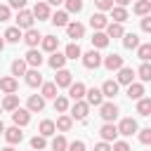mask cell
<instances>
[{
	"label": "cell",
	"instance_id": "obj_1",
	"mask_svg": "<svg viewBox=\"0 0 151 151\" xmlns=\"http://www.w3.org/2000/svg\"><path fill=\"white\" fill-rule=\"evenodd\" d=\"M80 59H83V66H85V68H99V66L104 64V57H101L94 47H92L90 52H85Z\"/></svg>",
	"mask_w": 151,
	"mask_h": 151
},
{
	"label": "cell",
	"instance_id": "obj_2",
	"mask_svg": "<svg viewBox=\"0 0 151 151\" xmlns=\"http://www.w3.org/2000/svg\"><path fill=\"white\" fill-rule=\"evenodd\" d=\"M17 26L21 28V31H28V28H33V21H35V17H33V9H19V14H17Z\"/></svg>",
	"mask_w": 151,
	"mask_h": 151
},
{
	"label": "cell",
	"instance_id": "obj_3",
	"mask_svg": "<svg viewBox=\"0 0 151 151\" xmlns=\"http://www.w3.org/2000/svg\"><path fill=\"white\" fill-rule=\"evenodd\" d=\"M87 113H90V104H87L85 99L73 101V106H71V118H73V120H85Z\"/></svg>",
	"mask_w": 151,
	"mask_h": 151
},
{
	"label": "cell",
	"instance_id": "obj_4",
	"mask_svg": "<svg viewBox=\"0 0 151 151\" xmlns=\"http://www.w3.org/2000/svg\"><path fill=\"white\" fill-rule=\"evenodd\" d=\"M118 106L113 104V101H104L101 106H99V116L104 118V123H113L116 118H118Z\"/></svg>",
	"mask_w": 151,
	"mask_h": 151
},
{
	"label": "cell",
	"instance_id": "obj_5",
	"mask_svg": "<svg viewBox=\"0 0 151 151\" xmlns=\"http://www.w3.org/2000/svg\"><path fill=\"white\" fill-rule=\"evenodd\" d=\"M118 132H120L123 137H132L134 132H139V125H137L134 118H123V120L118 123Z\"/></svg>",
	"mask_w": 151,
	"mask_h": 151
},
{
	"label": "cell",
	"instance_id": "obj_6",
	"mask_svg": "<svg viewBox=\"0 0 151 151\" xmlns=\"http://www.w3.org/2000/svg\"><path fill=\"white\" fill-rule=\"evenodd\" d=\"M104 92H101V87H90L87 92H85V101L90 104V106H101L104 104Z\"/></svg>",
	"mask_w": 151,
	"mask_h": 151
},
{
	"label": "cell",
	"instance_id": "obj_7",
	"mask_svg": "<svg viewBox=\"0 0 151 151\" xmlns=\"http://www.w3.org/2000/svg\"><path fill=\"white\" fill-rule=\"evenodd\" d=\"M66 35H68L73 42H78V40L85 35V26H83L80 21H71V24L66 26Z\"/></svg>",
	"mask_w": 151,
	"mask_h": 151
},
{
	"label": "cell",
	"instance_id": "obj_8",
	"mask_svg": "<svg viewBox=\"0 0 151 151\" xmlns=\"http://www.w3.org/2000/svg\"><path fill=\"white\" fill-rule=\"evenodd\" d=\"M24 59L28 61V66H31V68H40V66H42V61H45V59H42V52H40V50H35V47H28V52H26V57H24Z\"/></svg>",
	"mask_w": 151,
	"mask_h": 151
},
{
	"label": "cell",
	"instance_id": "obj_9",
	"mask_svg": "<svg viewBox=\"0 0 151 151\" xmlns=\"http://www.w3.org/2000/svg\"><path fill=\"white\" fill-rule=\"evenodd\" d=\"M12 123L14 125H19V127H24V125H28L31 123V111L28 109H17V111H12Z\"/></svg>",
	"mask_w": 151,
	"mask_h": 151
},
{
	"label": "cell",
	"instance_id": "obj_10",
	"mask_svg": "<svg viewBox=\"0 0 151 151\" xmlns=\"http://www.w3.org/2000/svg\"><path fill=\"white\" fill-rule=\"evenodd\" d=\"M0 90H2L5 94H14V92L19 90V80H17L14 76H2V78H0Z\"/></svg>",
	"mask_w": 151,
	"mask_h": 151
},
{
	"label": "cell",
	"instance_id": "obj_11",
	"mask_svg": "<svg viewBox=\"0 0 151 151\" xmlns=\"http://www.w3.org/2000/svg\"><path fill=\"white\" fill-rule=\"evenodd\" d=\"M33 17H35L38 21H45V19L52 17V14H50V5H47V0H40V2L33 5Z\"/></svg>",
	"mask_w": 151,
	"mask_h": 151
},
{
	"label": "cell",
	"instance_id": "obj_12",
	"mask_svg": "<svg viewBox=\"0 0 151 151\" xmlns=\"http://www.w3.org/2000/svg\"><path fill=\"white\" fill-rule=\"evenodd\" d=\"M24 78H26V85H28V87H40V85L45 83V80H42V73H40V68H28Z\"/></svg>",
	"mask_w": 151,
	"mask_h": 151
},
{
	"label": "cell",
	"instance_id": "obj_13",
	"mask_svg": "<svg viewBox=\"0 0 151 151\" xmlns=\"http://www.w3.org/2000/svg\"><path fill=\"white\" fill-rule=\"evenodd\" d=\"M54 83H57V87H71V83H73V73H71L68 68H59L57 76H54Z\"/></svg>",
	"mask_w": 151,
	"mask_h": 151
},
{
	"label": "cell",
	"instance_id": "obj_14",
	"mask_svg": "<svg viewBox=\"0 0 151 151\" xmlns=\"http://www.w3.org/2000/svg\"><path fill=\"white\" fill-rule=\"evenodd\" d=\"M26 109H28L31 113H40V111L45 109V97H42V94H31L28 101H26Z\"/></svg>",
	"mask_w": 151,
	"mask_h": 151
},
{
	"label": "cell",
	"instance_id": "obj_15",
	"mask_svg": "<svg viewBox=\"0 0 151 151\" xmlns=\"http://www.w3.org/2000/svg\"><path fill=\"white\" fill-rule=\"evenodd\" d=\"M99 134H101L104 142H116V137H118L120 132H118V125H113V123H104L101 130H99Z\"/></svg>",
	"mask_w": 151,
	"mask_h": 151
},
{
	"label": "cell",
	"instance_id": "obj_16",
	"mask_svg": "<svg viewBox=\"0 0 151 151\" xmlns=\"http://www.w3.org/2000/svg\"><path fill=\"white\" fill-rule=\"evenodd\" d=\"M90 26H92L94 31H106V26H109L106 14H104V12H94V14L90 17Z\"/></svg>",
	"mask_w": 151,
	"mask_h": 151
},
{
	"label": "cell",
	"instance_id": "obj_17",
	"mask_svg": "<svg viewBox=\"0 0 151 151\" xmlns=\"http://www.w3.org/2000/svg\"><path fill=\"white\" fill-rule=\"evenodd\" d=\"M134 76H137V71H134V68H130V66H123V68L118 71L116 80H118L120 85H130V83H134Z\"/></svg>",
	"mask_w": 151,
	"mask_h": 151
},
{
	"label": "cell",
	"instance_id": "obj_18",
	"mask_svg": "<svg viewBox=\"0 0 151 151\" xmlns=\"http://www.w3.org/2000/svg\"><path fill=\"white\" fill-rule=\"evenodd\" d=\"M104 66H106L109 71H120V68H123L125 64H123V57L113 52V54H109V57H104Z\"/></svg>",
	"mask_w": 151,
	"mask_h": 151
},
{
	"label": "cell",
	"instance_id": "obj_19",
	"mask_svg": "<svg viewBox=\"0 0 151 151\" xmlns=\"http://www.w3.org/2000/svg\"><path fill=\"white\" fill-rule=\"evenodd\" d=\"M38 132H40L42 137H54V134H57V123H54V120H50V118H45V120H40Z\"/></svg>",
	"mask_w": 151,
	"mask_h": 151
},
{
	"label": "cell",
	"instance_id": "obj_20",
	"mask_svg": "<svg viewBox=\"0 0 151 151\" xmlns=\"http://www.w3.org/2000/svg\"><path fill=\"white\" fill-rule=\"evenodd\" d=\"M5 139H7V144H19V142L24 139V132H21V127H19V125H12V127H7V130H5Z\"/></svg>",
	"mask_w": 151,
	"mask_h": 151
},
{
	"label": "cell",
	"instance_id": "obj_21",
	"mask_svg": "<svg viewBox=\"0 0 151 151\" xmlns=\"http://www.w3.org/2000/svg\"><path fill=\"white\" fill-rule=\"evenodd\" d=\"M50 21H52V24H54L57 28H61V26L66 28V26L71 24V21H68V12H66V9H57V12H54V14L50 17Z\"/></svg>",
	"mask_w": 151,
	"mask_h": 151
},
{
	"label": "cell",
	"instance_id": "obj_22",
	"mask_svg": "<svg viewBox=\"0 0 151 151\" xmlns=\"http://www.w3.org/2000/svg\"><path fill=\"white\" fill-rule=\"evenodd\" d=\"M40 47H42V52H57V47H59V38L57 35H42V40H40Z\"/></svg>",
	"mask_w": 151,
	"mask_h": 151
},
{
	"label": "cell",
	"instance_id": "obj_23",
	"mask_svg": "<svg viewBox=\"0 0 151 151\" xmlns=\"http://www.w3.org/2000/svg\"><path fill=\"white\" fill-rule=\"evenodd\" d=\"M85 92H87V87L83 85V83H71V87H68V97L73 99V101H78V99H85Z\"/></svg>",
	"mask_w": 151,
	"mask_h": 151
},
{
	"label": "cell",
	"instance_id": "obj_24",
	"mask_svg": "<svg viewBox=\"0 0 151 151\" xmlns=\"http://www.w3.org/2000/svg\"><path fill=\"white\" fill-rule=\"evenodd\" d=\"M40 40H42V35H40V31H35V28H28V31L24 33V42H26L28 47H38Z\"/></svg>",
	"mask_w": 151,
	"mask_h": 151
},
{
	"label": "cell",
	"instance_id": "obj_25",
	"mask_svg": "<svg viewBox=\"0 0 151 151\" xmlns=\"http://www.w3.org/2000/svg\"><path fill=\"white\" fill-rule=\"evenodd\" d=\"M109 35H106V31H94V35H92V47L94 50H104L106 45H109Z\"/></svg>",
	"mask_w": 151,
	"mask_h": 151
},
{
	"label": "cell",
	"instance_id": "obj_26",
	"mask_svg": "<svg viewBox=\"0 0 151 151\" xmlns=\"http://www.w3.org/2000/svg\"><path fill=\"white\" fill-rule=\"evenodd\" d=\"M118 87H120V83H118V80H104L101 92H104V97H106V99H113V97L118 94Z\"/></svg>",
	"mask_w": 151,
	"mask_h": 151
},
{
	"label": "cell",
	"instance_id": "obj_27",
	"mask_svg": "<svg viewBox=\"0 0 151 151\" xmlns=\"http://www.w3.org/2000/svg\"><path fill=\"white\" fill-rule=\"evenodd\" d=\"M57 92H59V87H57V83H54V80H52V83H42V85H40V94H42L45 99H57V97H59Z\"/></svg>",
	"mask_w": 151,
	"mask_h": 151
},
{
	"label": "cell",
	"instance_id": "obj_28",
	"mask_svg": "<svg viewBox=\"0 0 151 151\" xmlns=\"http://www.w3.org/2000/svg\"><path fill=\"white\" fill-rule=\"evenodd\" d=\"M47 64H50L54 71H59V68H64V64H66V54H64V52H52L50 59H47Z\"/></svg>",
	"mask_w": 151,
	"mask_h": 151
},
{
	"label": "cell",
	"instance_id": "obj_29",
	"mask_svg": "<svg viewBox=\"0 0 151 151\" xmlns=\"http://www.w3.org/2000/svg\"><path fill=\"white\" fill-rule=\"evenodd\" d=\"M7 42H19V40H24V33H21V28L19 26H9L7 31H5V35H2Z\"/></svg>",
	"mask_w": 151,
	"mask_h": 151
},
{
	"label": "cell",
	"instance_id": "obj_30",
	"mask_svg": "<svg viewBox=\"0 0 151 151\" xmlns=\"http://www.w3.org/2000/svg\"><path fill=\"white\" fill-rule=\"evenodd\" d=\"M28 68H31V66H28L26 59H14V61H12V76H14V78H17V76H26Z\"/></svg>",
	"mask_w": 151,
	"mask_h": 151
},
{
	"label": "cell",
	"instance_id": "obj_31",
	"mask_svg": "<svg viewBox=\"0 0 151 151\" xmlns=\"http://www.w3.org/2000/svg\"><path fill=\"white\" fill-rule=\"evenodd\" d=\"M132 12H134L137 17H146V14H151V0H137L134 7H132Z\"/></svg>",
	"mask_w": 151,
	"mask_h": 151
},
{
	"label": "cell",
	"instance_id": "obj_32",
	"mask_svg": "<svg viewBox=\"0 0 151 151\" xmlns=\"http://www.w3.org/2000/svg\"><path fill=\"white\" fill-rule=\"evenodd\" d=\"M50 149H52V151H68V142H66V137H64V134H54L52 142H50Z\"/></svg>",
	"mask_w": 151,
	"mask_h": 151
},
{
	"label": "cell",
	"instance_id": "obj_33",
	"mask_svg": "<svg viewBox=\"0 0 151 151\" xmlns=\"http://www.w3.org/2000/svg\"><path fill=\"white\" fill-rule=\"evenodd\" d=\"M106 35H109V38H123V35H125V28H123V24H118V21H111V24L106 26Z\"/></svg>",
	"mask_w": 151,
	"mask_h": 151
},
{
	"label": "cell",
	"instance_id": "obj_34",
	"mask_svg": "<svg viewBox=\"0 0 151 151\" xmlns=\"http://www.w3.org/2000/svg\"><path fill=\"white\" fill-rule=\"evenodd\" d=\"M127 97L134 99V101L142 99V97H144V85H142V83H130V85H127Z\"/></svg>",
	"mask_w": 151,
	"mask_h": 151
},
{
	"label": "cell",
	"instance_id": "obj_35",
	"mask_svg": "<svg viewBox=\"0 0 151 151\" xmlns=\"http://www.w3.org/2000/svg\"><path fill=\"white\" fill-rule=\"evenodd\" d=\"M2 109L5 111H17L19 109V94H5V99H2Z\"/></svg>",
	"mask_w": 151,
	"mask_h": 151
},
{
	"label": "cell",
	"instance_id": "obj_36",
	"mask_svg": "<svg viewBox=\"0 0 151 151\" xmlns=\"http://www.w3.org/2000/svg\"><path fill=\"white\" fill-rule=\"evenodd\" d=\"M123 45H125V50H137L142 42H139V35L137 33H125L123 35Z\"/></svg>",
	"mask_w": 151,
	"mask_h": 151
},
{
	"label": "cell",
	"instance_id": "obj_37",
	"mask_svg": "<svg viewBox=\"0 0 151 151\" xmlns=\"http://www.w3.org/2000/svg\"><path fill=\"white\" fill-rule=\"evenodd\" d=\"M64 54H66V59H80L83 57V50H80L78 42H68L66 50H64Z\"/></svg>",
	"mask_w": 151,
	"mask_h": 151
},
{
	"label": "cell",
	"instance_id": "obj_38",
	"mask_svg": "<svg viewBox=\"0 0 151 151\" xmlns=\"http://www.w3.org/2000/svg\"><path fill=\"white\" fill-rule=\"evenodd\" d=\"M71 127H73V118L66 116V113H61V116L57 118V130H59V132H68Z\"/></svg>",
	"mask_w": 151,
	"mask_h": 151
},
{
	"label": "cell",
	"instance_id": "obj_39",
	"mask_svg": "<svg viewBox=\"0 0 151 151\" xmlns=\"http://www.w3.org/2000/svg\"><path fill=\"white\" fill-rule=\"evenodd\" d=\"M137 113L139 116H151V97L137 99Z\"/></svg>",
	"mask_w": 151,
	"mask_h": 151
},
{
	"label": "cell",
	"instance_id": "obj_40",
	"mask_svg": "<svg viewBox=\"0 0 151 151\" xmlns=\"http://www.w3.org/2000/svg\"><path fill=\"white\" fill-rule=\"evenodd\" d=\"M111 19H113V21H118V24L127 21V9H125V7H120V5H113V9H111Z\"/></svg>",
	"mask_w": 151,
	"mask_h": 151
},
{
	"label": "cell",
	"instance_id": "obj_41",
	"mask_svg": "<svg viewBox=\"0 0 151 151\" xmlns=\"http://www.w3.org/2000/svg\"><path fill=\"white\" fill-rule=\"evenodd\" d=\"M137 76H139L142 83H149L151 80V64L149 61H142V66L137 68Z\"/></svg>",
	"mask_w": 151,
	"mask_h": 151
},
{
	"label": "cell",
	"instance_id": "obj_42",
	"mask_svg": "<svg viewBox=\"0 0 151 151\" xmlns=\"http://www.w3.org/2000/svg\"><path fill=\"white\" fill-rule=\"evenodd\" d=\"M64 7L68 14H78L83 12V0H64Z\"/></svg>",
	"mask_w": 151,
	"mask_h": 151
},
{
	"label": "cell",
	"instance_id": "obj_43",
	"mask_svg": "<svg viewBox=\"0 0 151 151\" xmlns=\"http://www.w3.org/2000/svg\"><path fill=\"white\" fill-rule=\"evenodd\" d=\"M45 146H47V137H42V134L38 132V134L31 139V149H33V151H42Z\"/></svg>",
	"mask_w": 151,
	"mask_h": 151
},
{
	"label": "cell",
	"instance_id": "obj_44",
	"mask_svg": "<svg viewBox=\"0 0 151 151\" xmlns=\"http://www.w3.org/2000/svg\"><path fill=\"white\" fill-rule=\"evenodd\" d=\"M137 57H139L142 61H151V42L139 45V47H137Z\"/></svg>",
	"mask_w": 151,
	"mask_h": 151
},
{
	"label": "cell",
	"instance_id": "obj_45",
	"mask_svg": "<svg viewBox=\"0 0 151 151\" xmlns=\"http://www.w3.org/2000/svg\"><path fill=\"white\" fill-rule=\"evenodd\" d=\"M54 111H57V113H66V111H68V99L59 94V97L54 99Z\"/></svg>",
	"mask_w": 151,
	"mask_h": 151
},
{
	"label": "cell",
	"instance_id": "obj_46",
	"mask_svg": "<svg viewBox=\"0 0 151 151\" xmlns=\"http://www.w3.org/2000/svg\"><path fill=\"white\" fill-rule=\"evenodd\" d=\"M113 2L116 0H94V5H97L99 12H111L113 9Z\"/></svg>",
	"mask_w": 151,
	"mask_h": 151
},
{
	"label": "cell",
	"instance_id": "obj_47",
	"mask_svg": "<svg viewBox=\"0 0 151 151\" xmlns=\"http://www.w3.org/2000/svg\"><path fill=\"white\" fill-rule=\"evenodd\" d=\"M9 17H12V7L9 5H0V24L9 21Z\"/></svg>",
	"mask_w": 151,
	"mask_h": 151
},
{
	"label": "cell",
	"instance_id": "obj_48",
	"mask_svg": "<svg viewBox=\"0 0 151 151\" xmlns=\"http://www.w3.org/2000/svg\"><path fill=\"white\" fill-rule=\"evenodd\" d=\"M139 142H142V144H151V127L139 130Z\"/></svg>",
	"mask_w": 151,
	"mask_h": 151
},
{
	"label": "cell",
	"instance_id": "obj_49",
	"mask_svg": "<svg viewBox=\"0 0 151 151\" xmlns=\"http://www.w3.org/2000/svg\"><path fill=\"white\" fill-rule=\"evenodd\" d=\"M68 151H85V142H83V139L68 142Z\"/></svg>",
	"mask_w": 151,
	"mask_h": 151
},
{
	"label": "cell",
	"instance_id": "obj_50",
	"mask_svg": "<svg viewBox=\"0 0 151 151\" xmlns=\"http://www.w3.org/2000/svg\"><path fill=\"white\" fill-rule=\"evenodd\" d=\"M94 151H113V144L101 139V142H97V144H94Z\"/></svg>",
	"mask_w": 151,
	"mask_h": 151
},
{
	"label": "cell",
	"instance_id": "obj_51",
	"mask_svg": "<svg viewBox=\"0 0 151 151\" xmlns=\"http://www.w3.org/2000/svg\"><path fill=\"white\" fill-rule=\"evenodd\" d=\"M26 2H28V0H9L7 5H9L12 9H26Z\"/></svg>",
	"mask_w": 151,
	"mask_h": 151
},
{
	"label": "cell",
	"instance_id": "obj_52",
	"mask_svg": "<svg viewBox=\"0 0 151 151\" xmlns=\"http://www.w3.org/2000/svg\"><path fill=\"white\" fill-rule=\"evenodd\" d=\"M142 31H144V33H151V14L142 17Z\"/></svg>",
	"mask_w": 151,
	"mask_h": 151
},
{
	"label": "cell",
	"instance_id": "obj_53",
	"mask_svg": "<svg viewBox=\"0 0 151 151\" xmlns=\"http://www.w3.org/2000/svg\"><path fill=\"white\" fill-rule=\"evenodd\" d=\"M113 151H130L127 142H113Z\"/></svg>",
	"mask_w": 151,
	"mask_h": 151
},
{
	"label": "cell",
	"instance_id": "obj_54",
	"mask_svg": "<svg viewBox=\"0 0 151 151\" xmlns=\"http://www.w3.org/2000/svg\"><path fill=\"white\" fill-rule=\"evenodd\" d=\"M47 5H54V7H59V5H64V0H47Z\"/></svg>",
	"mask_w": 151,
	"mask_h": 151
},
{
	"label": "cell",
	"instance_id": "obj_55",
	"mask_svg": "<svg viewBox=\"0 0 151 151\" xmlns=\"http://www.w3.org/2000/svg\"><path fill=\"white\" fill-rule=\"evenodd\" d=\"M132 0H116V5H120V7H127Z\"/></svg>",
	"mask_w": 151,
	"mask_h": 151
},
{
	"label": "cell",
	"instance_id": "obj_56",
	"mask_svg": "<svg viewBox=\"0 0 151 151\" xmlns=\"http://www.w3.org/2000/svg\"><path fill=\"white\" fill-rule=\"evenodd\" d=\"M5 42H7V40H5V38H0V52L5 50Z\"/></svg>",
	"mask_w": 151,
	"mask_h": 151
},
{
	"label": "cell",
	"instance_id": "obj_57",
	"mask_svg": "<svg viewBox=\"0 0 151 151\" xmlns=\"http://www.w3.org/2000/svg\"><path fill=\"white\" fill-rule=\"evenodd\" d=\"M5 130H7V127H5V123L0 120V134H5Z\"/></svg>",
	"mask_w": 151,
	"mask_h": 151
},
{
	"label": "cell",
	"instance_id": "obj_58",
	"mask_svg": "<svg viewBox=\"0 0 151 151\" xmlns=\"http://www.w3.org/2000/svg\"><path fill=\"white\" fill-rule=\"evenodd\" d=\"M0 151H14V149H12V144H9V146H5V149H0Z\"/></svg>",
	"mask_w": 151,
	"mask_h": 151
},
{
	"label": "cell",
	"instance_id": "obj_59",
	"mask_svg": "<svg viewBox=\"0 0 151 151\" xmlns=\"http://www.w3.org/2000/svg\"><path fill=\"white\" fill-rule=\"evenodd\" d=\"M0 111H5V109H2V101H0Z\"/></svg>",
	"mask_w": 151,
	"mask_h": 151
}]
</instances>
